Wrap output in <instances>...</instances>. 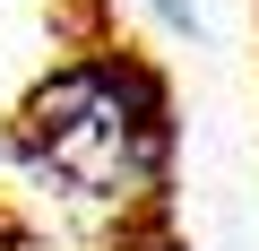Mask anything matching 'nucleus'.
<instances>
[{"label": "nucleus", "instance_id": "1", "mask_svg": "<svg viewBox=\"0 0 259 251\" xmlns=\"http://www.w3.org/2000/svg\"><path fill=\"white\" fill-rule=\"evenodd\" d=\"M173 121H164V87L156 69H139L130 52H95L78 69H61L52 87H35L26 104V156L44 173H61L69 191H139L164 173Z\"/></svg>", "mask_w": 259, "mask_h": 251}]
</instances>
